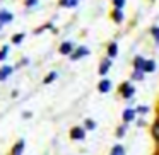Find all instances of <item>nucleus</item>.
<instances>
[{"instance_id":"1","label":"nucleus","mask_w":159,"mask_h":155,"mask_svg":"<svg viewBox=\"0 0 159 155\" xmlns=\"http://www.w3.org/2000/svg\"><path fill=\"white\" fill-rule=\"evenodd\" d=\"M70 136H72L74 140H82L84 138V130L82 128H74V130L70 131Z\"/></svg>"},{"instance_id":"2","label":"nucleus","mask_w":159,"mask_h":155,"mask_svg":"<svg viewBox=\"0 0 159 155\" xmlns=\"http://www.w3.org/2000/svg\"><path fill=\"white\" fill-rule=\"evenodd\" d=\"M11 73H12V67H9V65L2 67V68H0V80H5Z\"/></svg>"},{"instance_id":"3","label":"nucleus","mask_w":159,"mask_h":155,"mask_svg":"<svg viewBox=\"0 0 159 155\" xmlns=\"http://www.w3.org/2000/svg\"><path fill=\"white\" fill-rule=\"evenodd\" d=\"M12 17H14V15L11 14V12H7V11H0V22H11L12 21Z\"/></svg>"},{"instance_id":"4","label":"nucleus","mask_w":159,"mask_h":155,"mask_svg":"<svg viewBox=\"0 0 159 155\" xmlns=\"http://www.w3.org/2000/svg\"><path fill=\"white\" fill-rule=\"evenodd\" d=\"M72 43H63L62 46H60V53H62V55H70V53H72Z\"/></svg>"},{"instance_id":"5","label":"nucleus","mask_w":159,"mask_h":155,"mask_svg":"<svg viewBox=\"0 0 159 155\" xmlns=\"http://www.w3.org/2000/svg\"><path fill=\"white\" fill-rule=\"evenodd\" d=\"M154 68H156V63L152 62V60H147V62L144 63V68H142V72H152Z\"/></svg>"},{"instance_id":"6","label":"nucleus","mask_w":159,"mask_h":155,"mask_svg":"<svg viewBox=\"0 0 159 155\" xmlns=\"http://www.w3.org/2000/svg\"><path fill=\"white\" fill-rule=\"evenodd\" d=\"M110 65H111L110 60H104V62L101 63V68H99V73H101V75H106V72H108V68H110Z\"/></svg>"},{"instance_id":"7","label":"nucleus","mask_w":159,"mask_h":155,"mask_svg":"<svg viewBox=\"0 0 159 155\" xmlns=\"http://www.w3.org/2000/svg\"><path fill=\"white\" fill-rule=\"evenodd\" d=\"M79 0H60V5L62 7H75Z\"/></svg>"},{"instance_id":"8","label":"nucleus","mask_w":159,"mask_h":155,"mask_svg":"<svg viewBox=\"0 0 159 155\" xmlns=\"http://www.w3.org/2000/svg\"><path fill=\"white\" fill-rule=\"evenodd\" d=\"M87 53H89V51H87L86 48H80V50H77V51H75V53H74V55H72V60H77V58H80V56L87 55Z\"/></svg>"},{"instance_id":"9","label":"nucleus","mask_w":159,"mask_h":155,"mask_svg":"<svg viewBox=\"0 0 159 155\" xmlns=\"http://www.w3.org/2000/svg\"><path fill=\"white\" fill-rule=\"evenodd\" d=\"M123 96L125 97H132V96H134V87H132V85H123Z\"/></svg>"},{"instance_id":"10","label":"nucleus","mask_w":159,"mask_h":155,"mask_svg":"<svg viewBox=\"0 0 159 155\" xmlns=\"http://www.w3.org/2000/svg\"><path fill=\"white\" fill-rule=\"evenodd\" d=\"M110 80H103V82L99 84V90L101 92H108V90H110Z\"/></svg>"},{"instance_id":"11","label":"nucleus","mask_w":159,"mask_h":155,"mask_svg":"<svg viewBox=\"0 0 159 155\" xmlns=\"http://www.w3.org/2000/svg\"><path fill=\"white\" fill-rule=\"evenodd\" d=\"M22 148H24V141H19V143L14 147V150H12V155H21Z\"/></svg>"},{"instance_id":"12","label":"nucleus","mask_w":159,"mask_h":155,"mask_svg":"<svg viewBox=\"0 0 159 155\" xmlns=\"http://www.w3.org/2000/svg\"><path fill=\"white\" fill-rule=\"evenodd\" d=\"M134 111H132V109H127V111H125V113H123V119L125 121H132V119H134Z\"/></svg>"},{"instance_id":"13","label":"nucleus","mask_w":159,"mask_h":155,"mask_svg":"<svg viewBox=\"0 0 159 155\" xmlns=\"http://www.w3.org/2000/svg\"><path fill=\"white\" fill-rule=\"evenodd\" d=\"M152 135H154V138L159 141V121H156L154 128H152Z\"/></svg>"},{"instance_id":"14","label":"nucleus","mask_w":159,"mask_h":155,"mask_svg":"<svg viewBox=\"0 0 159 155\" xmlns=\"http://www.w3.org/2000/svg\"><path fill=\"white\" fill-rule=\"evenodd\" d=\"M118 46L116 45H115V43H113V45H110V50H108V53H110V56H116V53H118Z\"/></svg>"},{"instance_id":"15","label":"nucleus","mask_w":159,"mask_h":155,"mask_svg":"<svg viewBox=\"0 0 159 155\" xmlns=\"http://www.w3.org/2000/svg\"><path fill=\"white\" fill-rule=\"evenodd\" d=\"M111 155H123V148H121L120 145H116V147L111 150Z\"/></svg>"},{"instance_id":"16","label":"nucleus","mask_w":159,"mask_h":155,"mask_svg":"<svg viewBox=\"0 0 159 155\" xmlns=\"http://www.w3.org/2000/svg\"><path fill=\"white\" fill-rule=\"evenodd\" d=\"M7 53H9V46H4V48L0 50V60H4L7 56Z\"/></svg>"},{"instance_id":"17","label":"nucleus","mask_w":159,"mask_h":155,"mask_svg":"<svg viewBox=\"0 0 159 155\" xmlns=\"http://www.w3.org/2000/svg\"><path fill=\"white\" fill-rule=\"evenodd\" d=\"M22 39H24V34H17V36H14V38H12V43H16V45H17V43H21Z\"/></svg>"},{"instance_id":"18","label":"nucleus","mask_w":159,"mask_h":155,"mask_svg":"<svg viewBox=\"0 0 159 155\" xmlns=\"http://www.w3.org/2000/svg\"><path fill=\"white\" fill-rule=\"evenodd\" d=\"M55 77H57V73L52 72V73H50V77H46V79H45V84H50L52 80H55Z\"/></svg>"},{"instance_id":"19","label":"nucleus","mask_w":159,"mask_h":155,"mask_svg":"<svg viewBox=\"0 0 159 155\" xmlns=\"http://www.w3.org/2000/svg\"><path fill=\"white\" fill-rule=\"evenodd\" d=\"M123 2H125V0H115V7H116V11H120V9H121Z\"/></svg>"},{"instance_id":"20","label":"nucleus","mask_w":159,"mask_h":155,"mask_svg":"<svg viewBox=\"0 0 159 155\" xmlns=\"http://www.w3.org/2000/svg\"><path fill=\"white\" fill-rule=\"evenodd\" d=\"M115 19H116V22H121V12L120 11L115 12Z\"/></svg>"},{"instance_id":"21","label":"nucleus","mask_w":159,"mask_h":155,"mask_svg":"<svg viewBox=\"0 0 159 155\" xmlns=\"http://www.w3.org/2000/svg\"><path fill=\"white\" fill-rule=\"evenodd\" d=\"M152 34H154V36H156V39L159 41V28H154V29H152Z\"/></svg>"},{"instance_id":"22","label":"nucleus","mask_w":159,"mask_h":155,"mask_svg":"<svg viewBox=\"0 0 159 155\" xmlns=\"http://www.w3.org/2000/svg\"><path fill=\"white\" fill-rule=\"evenodd\" d=\"M142 72H139V70H135V75H134V79H142Z\"/></svg>"},{"instance_id":"23","label":"nucleus","mask_w":159,"mask_h":155,"mask_svg":"<svg viewBox=\"0 0 159 155\" xmlns=\"http://www.w3.org/2000/svg\"><path fill=\"white\" fill-rule=\"evenodd\" d=\"M36 2H38V0H26V4H28V5H29V7H31V5H34V4H36Z\"/></svg>"},{"instance_id":"24","label":"nucleus","mask_w":159,"mask_h":155,"mask_svg":"<svg viewBox=\"0 0 159 155\" xmlns=\"http://www.w3.org/2000/svg\"><path fill=\"white\" fill-rule=\"evenodd\" d=\"M86 124H87V128H94V123H93V121H87Z\"/></svg>"}]
</instances>
